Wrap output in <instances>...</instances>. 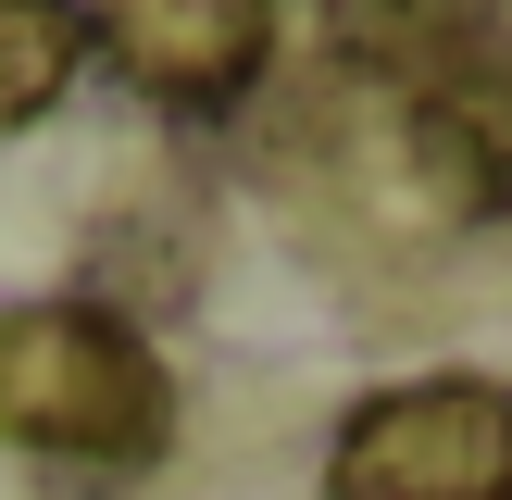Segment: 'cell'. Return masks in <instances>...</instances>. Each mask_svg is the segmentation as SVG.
Returning a JSON list of instances; mask_svg holds the SVG:
<instances>
[{
	"instance_id": "6da1fadb",
	"label": "cell",
	"mask_w": 512,
	"mask_h": 500,
	"mask_svg": "<svg viewBox=\"0 0 512 500\" xmlns=\"http://www.w3.org/2000/svg\"><path fill=\"white\" fill-rule=\"evenodd\" d=\"M0 438L50 475L138 488L175 438V375L150 363L138 313L113 300H13L0 313Z\"/></svg>"
},
{
	"instance_id": "5b68a950",
	"label": "cell",
	"mask_w": 512,
	"mask_h": 500,
	"mask_svg": "<svg viewBox=\"0 0 512 500\" xmlns=\"http://www.w3.org/2000/svg\"><path fill=\"white\" fill-rule=\"evenodd\" d=\"M325 25H338V63L425 88L450 50H475L500 25V0H325Z\"/></svg>"
},
{
	"instance_id": "277c9868",
	"label": "cell",
	"mask_w": 512,
	"mask_h": 500,
	"mask_svg": "<svg viewBox=\"0 0 512 500\" xmlns=\"http://www.w3.org/2000/svg\"><path fill=\"white\" fill-rule=\"evenodd\" d=\"M413 138V175L438 188V213H512V25H488L475 50H450L438 75L400 113Z\"/></svg>"
},
{
	"instance_id": "7a4b0ae2",
	"label": "cell",
	"mask_w": 512,
	"mask_h": 500,
	"mask_svg": "<svg viewBox=\"0 0 512 500\" xmlns=\"http://www.w3.org/2000/svg\"><path fill=\"white\" fill-rule=\"evenodd\" d=\"M325 500H512V388L413 375V388L350 400L325 450Z\"/></svg>"
},
{
	"instance_id": "8992f818",
	"label": "cell",
	"mask_w": 512,
	"mask_h": 500,
	"mask_svg": "<svg viewBox=\"0 0 512 500\" xmlns=\"http://www.w3.org/2000/svg\"><path fill=\"white\" fill-rule=\"evenodd\" d=\"M75 75H88V0H0V138H25Z\"/></svg>"
},
{
	"instance_id": "3957f363",
	"label": "cell",
	"mask_w": 512,
	"mask_h": 500,
	"mask_svg": "<svg viewBox=\"0 0 512 500\" xmlns=\"http://www.w3.org/2000/svg\"><path fill=\"white\" fill-rule=\"evenodd\" d=\"M275 13L288 0H100L88 50L163 113H225L275 63Z\"/></svg>"
}]
</instances>
